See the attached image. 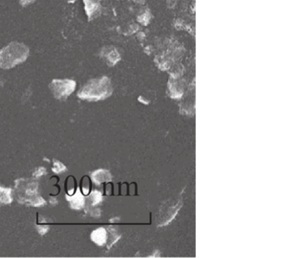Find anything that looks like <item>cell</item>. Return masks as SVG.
I'll return each instance as SVG.
<instances>
[{
    "label": "cell",
    "instance_id": "cell-1",
    "mask_svg": "<svg viewBox=\"0 0 305 258\" xmlns=\"http://www.w3.org/2000/svg\"><path fill=\"white\" fill-rule=\"evenodd\" d=\"M39 182L36 179H18L15 181L13 195L17 202L26 206L41 207L46 200L39 194Z\"/></svg>",
    "mask_w": 305,
    "mask_h": 258
},
{
    "label": "cell",
    "instance_id": "cell-2",
    "mask_svg": "<svg viewBox=\"0 0 305 258\" xmlns=\"http://www.w3.org/2000/svg\"><path fill=\"white\" fill-rule=\"evenodd\" d=\"M113 85L108 77L90 79L79 90L77 97L87 101H100L110 97Z\"/></svg>",
    "mask_w": 305,
    "mask_h": 258
},
{
    "label": "cell",
    "instance_id": "cell-3",
    "mask_svg": "<svg viewBox=\"0 0 305 258\" xmlns=\"http://www.w3.org/2000/svg\"><path fill=\"white\" fill-rule=\"evenodd\" d=\"M29 54L30 49L28 46L22 42L13 41L0 50V68H14L17 65L26 61Z\"/></svg>",
    "mask_w": 305,
    "mask_h": 258
},
{
    "label": "cell",
    "instance_id": "cell-4",
    "mask_svg": "<svg viewBox=\"0 0 305 258\" xmlns=\"http://www.w3.org/2000/svg\"><path fill=\"white\" fill-rule=\"evenodd\" d=\"M183 192L178 193L171 198L167 199L161 203V207L158 214V227H165L171 223L178 215L179 211L182 208L183 204Z\"/></svg>",
    "mask_w": 305,
    "mask_h": 258
},
{
    "label": "cell",
    "instance_id": "cell-5",
    "mask_svg": "<svg viewBox=\"0 0 305 258\" xmlns=\"http://www.w3.org/2000/svg\"><path fill=\"white\" fill-rule=\"evenodd\" d=\"M75 88L76 82L72 79H54L50 83L51 93L58 100H66Z\"/></svg>",
    "mask_w": 305,
    "mask_h": 258
},
{
    "label": "cell",
    "instance_id": "cell-6",
    "mask_svg": "<svg viewBox=\"0 0 305 258\" xmlns=\"http://www.w3.org/2000/svg\"><path fill=\"white\" fill-rule=\"evenodd\" d=\"M186 82L182 77H172L168 81V95L172 99H181L186 94Z\"/></svg>",
    "mask_w": 305,
    "mask_h": 258
},
{
    "label": "cell",
    "instance_id": "cell-7",
    "mask_svg": "<svg viewBox=\"0 0 305 258\" xmlns=\"http://www.w3.org/2000/svg\"><path fill=\"white\" fill-rule=\"evenodd\" d=\"M100 59L105 61L108 66H114L121 60V55L118 50L113 46L103 47L100 51Z\"/></svg>",
    "mask_w": 305,
    "mask_h": 258
},
{
    "label": "cell",
    "instance_id": "cell-8",
    "mask_svg": "<svg viewBox=\"0 0 305 258\" xmlns=\"http://www.w3.org/2000/svg\"><path fill=\"white\" fill-rule=\"evenodd\" d=\"M65 198L69 203L70 208L72 209V210L80 211V210H83L85 207L86 199L84 198V195H83L80 187H77L72 195L66 194Z\"/></svg>",
    "mask_w": 305,
    "mask_h": 258
},
{
    "label": "cell",
    "instance_id": "cell-9",
    "mask_svg": "<svg viewBox=\"0 0 305 258\" xmlns=\"http://www.w3.org/2000/svg\"><path fill=\"white\" fill-rule=\"evenodd\" d=\"M84 10L88 17V22L94 20L101 15V5L98 0H83Z\"/></svg>",
    "mask_w": 305,
    "mask_h": 258
},
{
    "label": "cell",
    "instance_id": "cell-10",
    "mask_svg": "<svg viewBox=\"0 0 305 258\" xmlns=\"http://www.w3.org/2000/svg\"><path fill=\"white\" fill-rule=\"evenodd\" d=\"M90 179L95 185L100 186L101 184L112 181V174L109 170L100 169L95 170L91 173Z\"/></svg>",
    "mask_w": 305,
    "mask_h": 258
},
{
    "label": "cell",
    "instance_id": "cell-11",
    "mask_svg": "<svg viewBox=\"0 0 305 258\" xmlns=\"http://www.w3.org/2000/svg\"><path fill=\"white\" fill-rule=\"evenodd\" d=\"M91 241L99 247L106 246L108 241V231L104 227H100L90 233Z\"/></svg>",
    "mask_w": 305,
    "mask_h": 258
},
{
    "label": "cell",
    "instance_id": "cell-12",
    "mask_svg": "<svg viewBox=\"0 0 305 258\" xmlns=\"http://www.w3.org/2000/svg\"><path fill=\"white\" fill-rule=\"evenodd\" d=\"M107 231H108V241H107L106 246H107L108 249H110L111 247H113L121 238V235L118 233L116 228H114L112 226L108 227Z\"/></svg>",
    "mask_w": 305,
    "mask_h": 258
},
{
    "label": "cell",
    "instance_id": "cell-13",
    "mask_svg": "<svg viewBox=\"0 0 305 258\" xmlns=\"http://www.w3.org/2000/svg\"><path fill=\"white\" fill-rule=\"evenodd\" d=\"M13 200V189L0 186V207L3 205L10 204Z\"/></svg>",
    "mask_w": 305,
    "mask_h": 258
},
{
    "label": "cell",
    "instance_id": "cell-14",
    "mask_svg": "<svg viewBox=\"0 0 305 258\" xmlns=\"http://www.w3.org/2000/svg\"><path fill=\"white\" fill-rule=\"evenodd\" d=\"M103 200V196L102 193L98 190H93L91 192L88 194V198L86 200V204L85 206H89V207H95L98 204H100Z\"/></svg>",
    "mask_w": 305,
    "mask_h": 258
},
{
    "label": "cell",
    "instance_id": "cell-15",
    "mask_svg": "<svg viewBox=\"0 0 305 258\" xmlns=\"http://www.w3.org/2000/svg\"><path fill=\"white\" fill-rule=\"evenodd\" d=\"M67 168L66 165L62 163L61 161L57 159H53V166H52V171L55 174H60L65 171H67Z\"/></svg>",
    "mask_w": 305,
    "mask_h": 258
},
{
    "label": "cell",
    "instance_id": "cell-16",
    "mask_svg": "<svg viewBox=\"0 0 305 258\" xmlns=\"http://www.w3.org/2000/svg\"><path fill=\"white\" fill-rule=\"evenodd\" d=\"M150 19H151V14L149 10H144V12L138 18L139 22L143 23L144 25H147L150 22Z\"/></svg>",
    "mask_w": 305,
    "mask_h": 258
},
{
    "label": "cell",
    "instance_id": "cell-17",
    "mask_svg": "<svg viewBox=\"0 0 305 258\" xmlns=\"http://www.w3.org/2000/svg\"><path fill=\"white\" fill-rule=\"evenodd\" d=\"M85 212L90 214V216L95 217V218H99L101 215V211L100 208H96V207H89V206H85Z\"/></svg>",
    "mask_w": 305,
    "mask_h": 258
},
{
    "label": "cell",
    "instance_id": "cell-18",
    "mask_svg": "<svg viewBox=\"0 0 305 258\" xmlns=\"http://www.w3.org/2000/svg\"><path fill=\"white\" fill-rule=\"evenodd\" d=\"M46 174H47V169L44 168V167H39V168H37L36 170H34L33 176H34V179H37L40 177L44 176Z\"/></svg>",
    "mask_w": 305,
    "mask_h": 258
},
{
    "label": "cell",
    "instance_id": "cell-19",
    "mask_svg": "<svg viewBox=\"0 0 305 258\" xmlns=\"http://www.w3.org/2000/svg\"><path fill=\"white\" fill-rule=\"evenodd\" d=\"M36 229H37V231H38V233H39V235L43 236L48 231H50V226L44 225V224H42V225H37L36 226Z\"/></svg>",
    "mask_w": 305,
    "mask_h": 258
},
{
    "label": "cell",
    "instance_id": "cell-20",
    "mask_svg": "<svg viewBox=\"0 0 305 258\" xmlns=\"http://www.w3.org/2000/svg\"><path fill=\"white\" fill-rule=\"evenodd\" d=\"M35 2V0H19V3L22 7H26V6H30L32 4H34Z\"/></svg>",
    "mask_w": 305,
    "mask_h": 258
},
{
    "label": "cell",
    "instance_id": "cell-21",
    "mask_svg": "<svg viewBox=\"0 0 305 258\" xmlns=\"http://www.w3.org/2000/svg\"><path fill=\"white\" fill-rule=\"evenodd\" d=\"M50 203H51L52 205H56V204L58 203V201H57V199L55 198H50Z\"/></svg>",
    "mask_w": 305,
    "mask_h": 258
},
{
    "label": "cell",
    "instance_id": "cell-22",
    "mask_svg": "<svg viewBox=\"0 0 305 258\" xmlns=\"http://www.w3.org/2000/svg\"><path fill=\"white\" fill-rule=\"evenodd\" d=\"M133 1L138 3V4H144V0H133Z\"/></svg>",
    "mask_w": 305,
    "mask_h": 258
},
{
    "label": "cell",
    "instance_id": "cell-23",
    "mask_svg": "<svg viewBox=\"0 0 305 258\" xmlns=\"http://www.w3.org/2000/svg\"><path fill=\"white\" fill-rule=\"evenodd\" d=\"M75 1H76V0H67L68 3H73V2H75Z\"/></svg>",
    "mask_w": 305,
    "mask_h": 258
},
{
    "label": "cell",
    "instance_id": "cell-24",
    "mask_svg": "<svg viewBox=\"0 0 305 258\" xmlns=\"http://www.w3.org/2000/svg\"><path fill=\"white\" fill-rule=\"evenodd\" d=\"M119 220V218L117 217V218H113V219H111L110 221H114V220Z\"/></svg>",
    "mask_w": 305,
    "mask_h": 258
}]
</instances>
